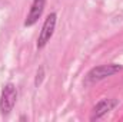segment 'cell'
Wrapping results in <instances>:
<instances>
[{
    "instance_id": "1",
    "label": "cell",
    "mask_w": 123,
    "mask_h": 122,
    "mask_svg": "<svg viewBox=\"0 0 123 122\" xmlns=\"http://www.w3.org/2000/svg\"><path fill=\"white\" fill-rule=\"evenodd\" d=\"M123 69L122 65H117V63H109V65H99L96 68H93L92 70L86 75V81L85 83L86 85H93V83H97L117 72H120Z\"/></svg>"
},
{
    "instance_id": "2",
    "label": "cell",
    "mask_w": 123,
    "mask_h": 122,
    "mask_svg": "<svg viewBox=\"0 0 123 122\" xmlns=\"http://www.w3.org/2000/svg\"><path fill=\"white\" fill-rule=\"evenodd\" d=\"M17 101V89L13 83H7L3 91H1V96H0V114L3 116L9 115Z\"/></svg>"
},
{
    "instance_id": "3",
    "label": "cell",
    "mask_w": 123,
    "mask_h": 122,
    "mask_svg": "<svg viewBox=\"0 0 123 122\" xmlns=\"http://www.w3.org/2000/svg\"><path fill=\"white\" fill-rule=\"evenodd\" d=\"M56 22H57L56 13H50L47 16V19L44 20L43 27L40 30V34H39V39H37V47L39 49H43L47 45V42L52 39V36L55 33V29H56Z\"/></svg>"
},
{
    "instance_id": "4",
    "label": "cell",
    "mask_w": 123,
    "mask_h": 122,
    "mask_svg": "<svg viewBox=\"0 0 123 122\" xmlns=\"http://www.w3.org/2000/svg\"><path fill=\"white\" fill-rule=\"evenodd\" d=\"M117 105V101L116 99H102L100 102L96 103V106L93 108V115H92V121L94 119H100L103 118L106 114H109L115 106Z\"/></svg>"
},
{
    "instance_id": "5",
    "label": "cell",
    "mask_w": 123,
    "mask_h": 122,
    "mask_svg": "<svg viewBox=\"0 0 123 122\" xmlns=\"http://www.w3.org/2000/svg\"><path fill=\"white\" fill-rule=\"evenodd\" d=\"M44 6H46V0H33L30 12L25 20V26H33L40 19V16L44 10Z\"/></svg>"
},
{
    "instance_id": "6",
    "label": "cell",
    "mask_w": 123,
    "mask_h": 122,
    "mask_svg": "<svg viewBox=\"0 0 123 122\" xmlns=\"http://www.w3.org/2000/svg\"><path fill=\"white\" fill-rule=\"evenodd\" d=\"M43 79H44V68L43 66H40L39 69H37V73H36V79H34V85L39 88L40 85H42V82H43Z\"/></svg>"
}]
</instances>
